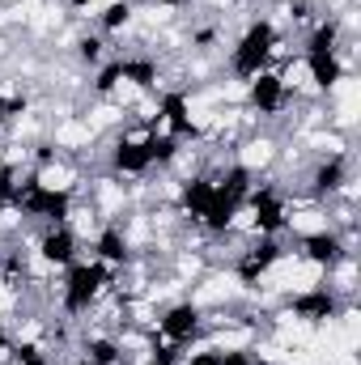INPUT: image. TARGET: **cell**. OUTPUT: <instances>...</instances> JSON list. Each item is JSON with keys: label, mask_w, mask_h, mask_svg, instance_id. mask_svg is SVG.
<instances>
[{"label": "cell", "mask_w": 361, "mask_h": 365, "mask_svg": "<svg viewBox=\"0 0 361 365\" xmlns=\"http://www.w3.org/2000/svg\"><path fill=\"white\" fill-rule=\"evenodd\" d=\"M115 289H119V272L115 268H106L98 259H77L60 276V314L68 323H77V319L93 314L102 306V297H111Z\"/></svg>", "instance_id": "1"}, {"label": "cell", "mask_w": 361, "mask_h": 365, "mask_svg": "<svg viewBox=\"0 0 361 365\" xmlns=\"http://www.w3.org/2000/svg\"><path fill=\"white\" fill-rule=\"evenodd\" d=\"M280 43H285V34H280V26H276L272 17H251V21L243 26V34L234 38L230 56H225V73L247 86L251 77H260V73L272 68Z\"/></svg>", "instance_id": "2"}, {"label": "cell", "mask_w": 361, "mask_h": 365, "mask_svg": "<svg viewBox=\"0 0 361 365\" xmlns=\"http://www.w3.org/2000/svg\"><path fill=\"white\" fill-rule=\"evenodd\" d=\"M13 212L34 221V225H64L77 212V191L73 187H47L34 170L21 175L17 195H13Z\"/></svg>", "instance_id": "3"}, {"label": "cell", "mask_w": 361, "mask_h": 365, "mask_svg": "<svg viewBox=\"0 0 361 365\" xmlns=\"http://www.w3.org/2000/svg\"><path fill=\"white\" fill-rule=\"evenodd\" d=\"M243 217H247V230L251 234H268V238H285L293 230V204H289V191L280 182H260L247 191L243 200Z\"/></svg>", "instance_id": "4"}, {"label": "cell", "mask_w": 361, "mask_h": 365, "mask_svg": "<svg viewBox=\"0 0 361 365\" xmlns=\"http://www.w3.org/2000/svg\"><path fill=\"white\" fill-rule=\"evenodd\" d=\"M357 234H345L340 225H319V230H306L298 234V255L315 268V272L336 276L349 259H357Z\"/></svg>", "instance_id": "5"}, {"label": "cell", "mask_w": 361, "mask_h": 365, "mask_svg": "<svg viewBox=\"0 0 361 365\" xmlns=\"http://www.w3.org/2000/svg\"><path fill=\"white\" fill-rule=\"evenodd\" d=\"M153 336L187 353L191 344H200V340L208 336V314H204L200 302L179 297V302H171V306L158 310V319H153Z\"/></svg>", "instance_id": "6"}, {"label": "cell", "mask_w": 361, "mask_h": 365, "mask_svg": "<svg viewBox=\"0 0 361 365\" xmlns=\"http://www.w3.org/2000/svg\"><path fill=\"white\" fill-rule=\"evenodd\" d=\"M289 255H293V251H289V242H285V238L251 234L247 251H238V255H234V276H238V284H243V289H260V280L276 272Z\"/></svg>", "instance_id": "7"}, {"label": "cell", "mask_w": 361, "mask_h": 365, "mask_svg": "<svg viewBox=\"0 0 361 365\" xmlns=\"http://www.w3.org/2000/svg\"><path fill=\"white\" fill-rule=\"evenodd\" d=\"M285 310H289L298 323H306V327H332L345 310H353V302L340 297L332 284H306V289L289 293Z\"/></svg>", "instance_id": "8"}, {"label": "cell", "mask_w": 361, "mask_h": 365, "mask_svg": "<svg viewBox=\"0 0 361 365\" xmlns=\"http://www.w3.org/2000/svg\"><path fill=\"white\" fill-rule=\"evenodd\" d=\"M336 195H353V162H349V153H323V158H315V166L306 175V200L332 204Z\"/></svg>", "instance_id": "9"}, {"label": "cell", "mask_w": 361, "mask_h": 365, "mask_svg": "<svg viewBox=\"0 0 361 365\" xmlns=\"http://www.w3.org/2000/svg\"><path fill=\"white\" fill-rule=\"evenodd\" d=\"M145 132H115L111 136V145H106L111 179H149L153 175V162H149V149H145Z\"/></svg>", "instance_id": "10"}, {"label": "cell", "mask_w": 361, "mask_h": 365, "mask_svg": "<svg viewBox=\"0 0 361 365\" xmlns=\"http://www.w3.org/2000/svg\"><path fill=\"white\" fill-rule=\"evenodd\" d=\"M34 255H39V264L51 268V272H64L68 264H77V259H81V234H77V225H73V221H64V225H39V234H34Z\"/></svg>", "instance_id": "11"}, {"label": "cell", "mask_w": 361, "mask_h": 365, "mask_svg": "<svg viewBox=\"0 0 361 365\" xmlns=\"http://www.w3.org/2000/svg\"><path fill=\"white\" fill-rule=\"evenodd\" d=\"M293 102V90H289V77L285 73H260V77H251L247 86H243V106L255 115V119H276L285 106Z\"/></svg>", "instance_id": "12"}, {"label": "cell", "mask_w": 361, "mask_h": 365, "mask_svg": "<svg viewBox=\"0 0 361 365\" xmlns=\"http://www.w3.org/2000/svg\"><path fill=\"white\" fill-rule=\"evenodd\" d=\"M153 110H158V128L179 136V140H200V119L191 110V93L179 86H166L153 98Z\"/></svg>", "instance_id": "13"}, {"label": "cell", "mask_w": 361, "mask_h": 365, "mask_svg": "<svg viewBox=\"0 0 361 365\" xmlns=\"http://www.w3.org/2000/svg\"><path fill=\"white\" fill-rule=\"evenodd\" d=\"M90 259L106 264V268H115V272H128V268L136 264V247H132V238H128L123 221H102V225L93 230Z\"/></svg>", "instance_id": "14"}, {"label": "cell", "mask_w": 361, "mask_h": 365, "mask_svg": "<svg viewBox=\"0 0 361 365\" xmlns=\"http://www.w3.org/2000/svg\"><path fill=\"white\" fill-rule=\"evenodd\" d=\"M302 64H306V77H310L315 93H336L353 77V68L345 64L340 51H332V56H302Z\"/></svg>", "instance_id": "15"}, {"label": "cell", "mask_w": 361, "mask_h": 365, "mask_svg": "<svg viewBox=\"0 0 361 365\" xmlns=\"http://www.w3.org/2000/svg\"><path fill=\"white\" fill-rule=\"evenodd\" d=\"M119 73H123V81L136 93H158V86H162V60L149 56V51H128V56H119Z\"/></svg>", "instance_id": "16"}, {"label": "cell", "mask_w": 361, "mask_h": 365, "mask_svg": "<svg viewBox=\"0 0 361 365\" xmlns=\"http://www.w3.org/2000/svg\"><path fill=\"white\" fill-rule=\"evenodd\" d=\"M345 47V17L327 13L319 21L306 26V38H302V56H332Z\"/></svg>", "instance_id": "17"}, {"label": "cell", "mask_w": 361, "mask_h": 365, "mask_svg": "<svg viewBox=\"0 0 361 365\" xmlns=\"http://www.w3.org/2000/svg\"><path fill=\"white\" fill-rule=\"evenodd\" d=\"M77 353H81L90 365H128L123 340H119L115 331H90V336H81Z\"/></svg>", "instance_id": "18"}, {"label": "cell", "mask_w": 361, "mask_h": 365, "mask_svg": "<svg viewBox=\"0 0 361 365\" xmlns=\"http://www.w3.org/2000/svg\"><path fill=\"white\" fill-rule=\"evenodd\" d=\"M132 21H136V0H106V4L93 13V30H98L102 38H115V34L132 30Z\"/></svg>", "instance_id": "19"}, {"label": "cell", "mask_w": 361, "mask_h": 365, "mask_svg": "<svg viewBox=\"0 0 361 365\" xmlns=\"http://www.w3.org/2000/svg\"><path fill=\"white\" fill-rule=\"evenodd\" d=\"M145 149H149L153 170H171L183 158V140L171 136V132H162V128H149V132H145Z\"/></svg>", "instance_id": "20"}, {"label": "cell", "mask_w": 361, "mask_h": 365, "mask_svg": "<svg viewBox=\"0 0 361 365\" xmlns=\"http://www.w3.org/2000/svg\"><path fill=\"white\" fill-rule=\"evenodd\" d=\"M119 90H123V73H119V56H111V60H102V64L93 68L90 93L98 102H106V98H115Z\"/></svg>", "instance_id": "21"}, {"label": "cell", "mask_w": 361, "mask_h": 365, "mask_svg": "<svg viewBox=\"0 0 361 365\" xmlns=\"http://www.w3.org/2000/svg\"><path fill=\"white\" fill-rule=\"evenodd\" d=\"M73 56H77V64H86V68H98L102 60H111V43H106L98 30H90V34H81V38L73 43Z\"/></svg>", "instance_id": "22"}, {"label": "cell", "mask_w": 361, "mask_h": 365, "mask_svg": "<svg viewBox=\"0 0 361 365\" xmlns=\"http://www.w3.org/2000/svg\"><path fill=\"white\" fill-rule=\"evenodd\" d=\"M9 365H56V357H51V349H43V344L13 340V357H9Z\"/></svg>", "instance_id": "23"}, {"label": "cell", "mask_w": 361, "mask_h": 365, "mask_svg": "<svg viewBox=\"0 0 361 365\" xmlns=\"http://www.w3.org/2000/svg\"><path fill=\"white\" fill-rule=\"evenodd\" d=\"M285 21L289 26H310V21H319V4L315 0H285Z\"/></svg>", "instance_id": "24"}, {"label": "cell", "mask_w": 361, "mask_h": 365, "mask_svg": "<svg viewBox=\"0 0 361 365\" xmlns=\"http://www.w3.org/2000/svg\"><path fill=\"white\" fill-rule=\"evenodd\" d=\"M187 43H191V51H213L221 43V26H195L187 34Z\"/></svg>", "instance_id": "25"}, {"label": "cell", "mask_w": 361, "mask_h": 365, "mask_svg": "<svg viewBox=\"0 0 361 365\" xmlns=\"http://www.w3.org/2000/svg\"><path fill=\"white\" fill-rule=\"evenodd\" d=\"M17 115H26V93H0V132H4Z\"/></svg>", "instance_id": "26"}, {"label": "cell", "mask_w": 361, "mask_h": 365, "mask_svg": "<svg viewBox=\"0 0 361 365\" xmlns=\"http://www.w3.org/2000/svg\"><path fill=\"white\" fill-rule=\"evenodd\" d=\"M221 365H268L255 349H221Z\"/></svg>", "instance_id": "27"}, {"label": "cell", "mask_w": 361, "mask_h": 365, "mask_svg": "<svg viewBox=\"0 0 361 365\" xmlns=\"http://www.w3.org/2000/svg\"><path fill=\"white\" fill-rule=\"evenodd\" d=\"M179 365H221V349H195V353H183Z\"/></svg>", "instance_id": "28"}, {"label": "cell", "mask_w": 361, "mask_h": 365, "mask_svg": "<svg viewBox=\"0 0 361 365\" xmlns=\"http://www.w3.org/2000/svg\"><path fill=\"white\" fill-rule=\"evenodd\" d=\"M158 9H166V13H179V9H191L195 0H153Z\"/></svg>", "instance_id": "29"}, {"label": "cell", "mask_w": 361, "mask_h": 365, "mask_svg": "<svg viewBox=\"0 0 361 365\" xmlns=\"http://www.w3.org/2000/svg\"><path fill=\"white\" fill-rule=\"evenodd\" d=\"M93 0H64V9H68V13H81V9H90Z\"/></svg>", "instance_id": "30"}, {"label": "cell", "mask_w": 361, "mask_h": 365, "mask_svg": "<svg viewBox=\"0 0 361 365\" xmlns=\"http://www.w3.org/2000/svg\"><path fill=\"white\" fill-rule=\"evenodd\" d=\"M73 365H90V361H86V357H77V361H73Z\"/></svg>", "instance_id": "31"}]
</instances>
